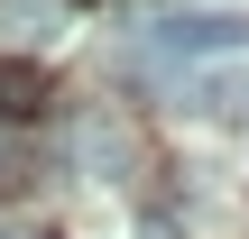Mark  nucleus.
Instances as JSON below:
<instances>
[{"mask_svg":"<svg viewBox=\"0 0 249 239\" xmlns=\"http://www.w3.org/2000/svg\"><path fill=\"white\" fill-rule=\"evenodd\" d=\"M46 111V74L28 55H0V120H37Z\"/></svg>","mask_w":249,"mask_h":239,"instance_id":"7ed1b4c3","label":"nucleus"},{"mask_svg":"<svg viewBox=\"0 0 249 239\" xmlns=\"http://www.w3.org/2000/svg\"><path fill=\"white\" fill-rule=\"evenodd\" d=\"M185 111L240 129V120H249V74H194V101H185Z\"/></svg>","mask_w":249,"mask_h":239,"instance_id":"f03ea898","label":"nucleus"},{"mask_svg":"<svg viewBox=\"0 0 249 239\" xmlns=\"http://www.w3.org/2000/svg\"><path fill=\"white\" fill-rule=\"evenodd\" d=\"M148 55L166 64H203V55H249V9H176L148 28Z\"/></svg>","mask_w":249,"mask_h":239,"instance_id":"f257e3e1","label":"nucleus"}]
</instances>
